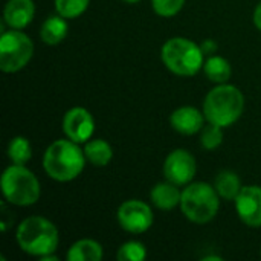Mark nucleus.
Instances as JSON below:
<instances>
[{"label":"nucleus","instance_id":"f257e3e1","mask_svg":"<svg viewBox=\"0 0 261 261\" xmlns=\"http://www.w3.org/2000/svg\"><path fill=\"white\" fill-rule=\"evenodd\" d=\"M84 150L76 142L67 139H58L52 142L43 156V168L50 179L57 182H70L76 179L86 165Z\"/></svg>","mask_w":261,"mask_h":261},{"label":"nucleus","instance_id":"f03ea898","mask_svg":"<svg viewBox=\"0 0 261 261\" xmlns=\"http://www.w3.org/2000/svg\"><path fill=\"white\" fill-rule=\"evenodd\" d=\"M245 110V96L242 90L231 84H219L205 96L203 115L210 124L229 127L239 121Z\"/></svg>","mask_w":261,"mask_h":261},{"label":"nucleus","instance_id":"7ed1b4c3","mask_svg":"<svg viewBox=\"0 0 261 261\" xmlns=\"http://www.w3.org/2000/svg\"><path fill=\"white\" fill-rule=\"evenodd\" d=\"M20 249L34 257H44L54 254L60 243L57 226L40 216H31L24 219L15 232Z\"/></svg>","mask_w":261,"mask_h":261},{"label":"nucleus","instance_id":"20e7f679","mask_svg":"<svg viewBox=\"0 0 261 261\" xmlns=\"http://www.w3.org/2000/svg\"><path fill=\"white\" fill-rule=\"evenodd\" d=\"M162 61L165 67L180 76L196 75L205 64L203 50L190 38L174 37L162 46Z\"/></svg>","mask_w":261,"mask_h":261},{"label":"nucleus","instance_id":"39448f33","mask_svg":"<svg viewBox=\"0 0 261 261\" xmlns=\"http://www.w3.org/2000/svg\"><path fill=\"white\" fill-rule=\"evenodd\" d=\"M219 197L220 196L216 188L205 182L188 184L182 191L180 210L188 220L197 225H203L217 216L220 208Z\"/></svg>","mask_w":261,"mask_h":261},{"label":"nucleus","instance_id":"423d86ee","mask_svg":"<svg viewBox=\"0 0 261 261\" xmlns=\"http://www.w3.org/2000/svg\"><path fill=\"white\" fill-rule=\"evenodd\" d=\"M2 193L5 199L17 206H31L40 199V182L24 165L12 164L2 174Z\"/></svg>","mask_w":261,"mask_h":261},{"label":"nucleus","instance_id":"0eeeda50","mask_svg":"<svg viewBox=\"0 0 261 261\" xmlns=\"http://www.w3.org/2000/svg\"><path fill=\"white\" fill-rule=\"evenodd\" d=\"M34 54L32 40L20 29H11L0 37V69L6 73L21 70Z\"/></svg>","mask_w":261,"mask_h":261},{"label":"nucleus","instance_id":"6e6552de","mask_svg":"<svg viewBox=\"0 0 261 261\" xmlns=\"http://www.w3.org/2000/svg\"><path fill=\"white\" fill-rule=\"evenodd\" d=\"M116 217L119 226L132 234H142L148 231L153 225L151 208L139 199L125 200L118 208Z\"/></svg>","mask_w":261,"mask_h":261},{"label":"nucleus","instance_id":"1a4fd4ad","mask_svg":"<svg viewBox=\"0 0 261 261\" xmlns=\"http://www.w3.org/2000/svg\"><path fill=\"white\" fill-rule=\"evenodd\" d=\"M197 171L194 156L182 148L171 151L164 162V174L168 182H173L177 187L188 185Z\"/></svg>","mask_w":261,"mask_h":261},{"label":"nucleus","instance_id":"9d476101","mask_svg":"<svg viewBox=\"0 0 261 261\" xmlns=\"http://www.w3.org/2000/svg\"><path fill=\"white\" fill-rule=\"evenodd\" d=\"M63 130L70 141L76 144H86L95 132L92 113L84 107H73L67 110L63 118Z\"/></svg>","mask_w":261,"mask_h":261},{"label":"nucleus","instance_id":"9b49d317","mask_svg":"<svg viewBox=\"0 0 261 261\" xmlns=\"http://www.w3.org/2000/svg\"><path fill=\"white\" fill-rule=\"evenodd\" d=\"M234 202H236V210H237L240 220L251 228H260L261 187H257V185L243 187Z\"/></svg>","mask_w":261,"mask_h":261},{"label":"nucleus","instance_id":"f8f14e48","mask_svg":"<svg viewBox=\"0 0 261 261\" xmlns=\"http://www.w3.org/2000/svg\"><path fill=\"white\" fill-rule=\"evenodd\" d=\"M205 115L203 112L197 110L196 107L191 106H184L176 109L171 116H170V122L171 127L187 136L196 135L197 132H200L203 128V122H205Z\"/></svg>","mask_w":261,"mask_h":261},{"label":"nucleus","instance_id":"ddd939ff","mask_svg":"<svg viewBox=\"0 0 261 261\" xmlns=\"http://www.w3.org/2000/svg\"><path fill=\"white\" fill-rule=\"evenodd\" d=\"M35 14V5L32 0H8L3 11V20L11 29L26 28Z\"/></svg>","mask_w":261,"mask_h":261},{"label":"nucleus","instance_id":"4468645a","mask_svg":"<svg viewBox=\"0 0 261 261\" xmlns=\"http://www.w3.org/2000/svg\"><path fill=\"white\" fill-rule=\"evenodd\" d=\"M150 197H151V202L156 208L164 210V211H170V210L176 208L177 205H180L182 193L179 191L177 185L167 180V182L154 185L151 193H150Z\"/></svg>","mask_w":261,"mask_h":261},{"label":"nucleus","instance_id":"2eb2a0df","mask_svg":"<svg viewBox=\"0 0 261 261\" xmlns=\"http://www.w3.org/2000/svg\"><path fill=\"white\" fill-rule=\"evenodd\" d=\"M67 28L69 26L64 17H61L60 14L50 15L49 18L43 21L41 29H40V37L46 44L55 46V44H60L66 38Z\"/></svg>","mask_w":261,"mask_h":261},{"label":"nucleus","instance_id":"dca6fc26","mask_svg":"<svg viewBox=\"0 0 261 261\" xmlns=\"http://www.w3.org/2000/svg\"><path fill=\"white\" fill-rule=\"evenodd\" d=\"M102 255V246L92 239L78 240L67 251L69 261H101Z\"/></svg>","mask_w":261,"mask_h":261},{"label":"nucleus","instance_id":"f3484780","mask_svg":"<svg viewBox=\"0 0 261 261\" xmlns=\"http://www.w3.org/2000/svg\"><path fill=\"white\" fill-rule=\"evenodd\" d=\"M84 154H86L87 161L92 165L106 167L113 158V150H112V145L107 141H104V139H92V141L86 142Z\"/></svg>","mask_w":261,"mask_h":261},{"label":"nucleus","instance_id":"a211bd4d","mask_svg":"<svg viewBox=\"0 0 261 261\" xmlns=\"http://www.w3.org/2000/svg\"><path fill=\"white\" fill-rule=\"evenodd\" d=\"M214 188L219 193V196L225 200H236L239 193L242 191V182L240 177L234 173V171H222L217 174L216 182H214Z\"/></svg>","mask_w":261,"mask_h":261},{"label":"nucleus","instance_id":"6ab92c4d","mask_svg":"<svg viewBox=\"0 0 261 261\" xmlns=\"http://www.w3.org/2000/svg\"><path fill=\"white\" fill-rule=\"evenodd\" d=\"M203 70H205L208 80L213 83H217V84L228 83V80L231 78V73H232L229 61L220 55L208 57V60L203 64Z\"/></svg>","mask_w":261,"mask_h":261},{"label":"nucleus","instance_id":"aec40b11","mask_svg":"<svg viewBox=\"0 0 261 261\" xmlns=\"http://www.w3.org/2000/svg\"><path fill=\"white\" fill-rule=\"evenodd\" d=\"M8 158L12 164L24 165L32 158V147L31 142L24 136H15L8 144Z\"/></svg>","mask_w":261,"mask_h":261},{"label":"nucleus","instance_id":"412c9836","mask_svg":"<svg viewBox=\"0 0 261 261\" xmlns=\"http://www.w3.org/2000/svg\"><path fill=\"white\" fill-rule=\"evenodd\" d=\"M90 0H55L57 14L64 18H76L86 12Z\"/></svg>","mask_w":261,"mask_h":261},{"label":"nucleus","instance_id":"4be33fe9","mask_svg":"<svg viewBox=\"0 0 261 261\" xmlns=\"http://www.w3.org/2000/svg\"><path fill=\"white\" fill-rule=\"evenodd\" d=\"M147 257V249L139 242H127L124 243L116 254L119 261H142Z\"/></svg>","mask_w":261,"mask_h":261},{"label":"nucleus","instance_id":"5701e85b","mask_svg":"<svg viewBox=\"0 0 261 261\" xmlns=\"http://www.w3.org/2000/svg\"><path fill=\"white\" fill-rule=\"evenodd\" d=\"M200 142H202V147L205 150H216L217 147H220V144L223 142L222 127L208 122V125L202 128Z\"/></svg>","mask_w":261,"mask_h":261},{"label":"nucleus","instance_id":"b1692460","mask_svg":"<svg viewBox=\"0 0 261 261\" xmlns=\"http://www.w3.org/2000/svg\"><path fill=\"white\" fill-rule=\"evenodd\" d=\"M185 0H151L154 12L161 17H173L180 12Z\"/></svg>","mask_w":261,"mask_h":261},{"label":"nucleus","instance_id":"393cba45","mask_svg":"<svg viewBox=\"0 0 261 261\" xmlns=\"http://www.w3.org/2000/svg\"><path fill=\"white\" fill-rule=\"evenodd\" d=\"M200 47H202L203 54H214V52H216V49H217V44H216L213 40H206Z\"/></svg>","mask_w":261,"mask_h":261},{"label":"nucleus","instance_id":"a878e982","mask_svg":"<svg viewBox=\"0 0 261 261\" xmlns=\"http://www.w3.org/2000/svg\"><path fill=\"white\" fill-rule=\"evenodd\" d=\"M254 24L261 31V2L257 5V8L254 11Z\"/></svg>","mask_w":261,"mask_h":261},{"label":"nucleus","instance_id":"bb28decb","mask_svg":"<svg viewBox=\"0 0 261 261\" xmlns=\"http://www.w3.org/2000/svg\"><path fill=\"white\" fill-rule=\"evenodd\" d=\"M58 258L54 255V254H49V255H44V257H41V261H57Z\"/></svg>","mask_w":261,"mask_h":261},{"label":"nucleus","instance_id":"cd10ccee","mask_svg":"<svg viewBox=\"0 0 261 261\" xmlns=\"http://www.w3.org/2000/svg\"><path fill=\"white\" fill-rule=\"evenodd\" d=\"M124 2H128V3H136V2H139V0H124Z\"/></svg>","mask_w":261,"mask_h":261}]
</instances>
